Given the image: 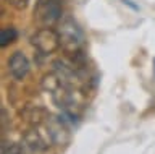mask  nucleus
<instances>
[{
	"mask_svg": "<svg viewBox=\"0 0 155 154\" xmlns=\"http://www.w3.org/2000/svg\"><path fill=\"white\" fill-rule=\"evenodd\" d=\"M18 39V31L13 26H7L0 31V47H7Z\"/></svg>",
	"mask_w": 155,
	"mask_h": 154,
	"instance_id": "nucleus-7",
	"label": "nucleus"
},
{
	"mask_svg": "<svg viewBox=\"0 0 155 154\" xmlns=\"http://www.w3.org/2000/svg\"><path fill=\"white\" fill-rule=\"evenodd\" d=\"M61 0H37L34 16H36L39 25L53 28L61 21Z\"/></svg>",
	"mask_w": 155,
	"mask_h": 154,
	"instance_id": "nucleus-3",
	"label": "nucleus"
},
{
	"mask_svg": "<svg viewBox=\"0 0 155 154\" xmlns=\"http://www.w3.org/2000/svg\"><path fill=\"white\" fill-rule=\"evenodd\" d=\"M58 34H60V42L61 49L65 50L68 55H76L82 54L86 47V36L81 26L73 20V18L66 16L58 23Z\"/></svg>",
	"mask_w": 155,
	"mask_h": 154,
	"instance_id": "nucleus-1",
	"label": "nucleus"
},
{
	"mask_svg": "<svg viewBox=\"0 0 155 154\" xmlns=\"http://www.w3.org/2000/svg\"><path fill=\"white\" fill-rule=\"evenodd\" d=\"M24 154H53V141L42 123H36L23 136Z\"/></svg>",
	"mask_w": 155,
	"mask_h": 154,
	"instance_id": "nucleus-2",
	"label": "nucleus"
},
{
	"mask_svg": "<svg viewBox=\"0 0 155 154\" xmlns=\"http://www.w3.org/2000/svg\"><path fill=\"white\" fill-rule=\"evenodd\" d=\"M44 127H45L47 133L50 135L52 141L55 146H66L68 143H70V128H68V120L65 118V115H58V117H55V115H50L47 114L45 118L42 120Z\"/></svg>",
	"mask_w": 155,
	"mask_h": 154,
	"instance_id": "nucleus-4",
	"label": "nucleus"
},
{
	"mask_svg": "<svg viewBox=\"0 0 155 154\" xmlns=\"http://www.w3.org/2000/svg\"><path fill=\"white\" fill-rule=\"evenodd\" d=\"M8 71L15 80L21 81L29 73V60L23 52H15L8 59Z\"/></svg>",
	"mask_w": 155,
	"mask_h": 154,
	"instance_id": "nucleus-6",
	"label": "nucleus"
},
{
	"mask_svg": "<svg viewBox=\"0 0 155 154\" xmlns=\"http://www.w3.org/2000/svg\"><path fill=\"white\" fill-rule=\"evenodd\" d=\"M2 154H24V149L21 144L3 141L2 143Z\"/></svg>",
	"mask_w": 155,
	"mask_h": 154,
	"instance_id": "nucleus-8",
	"label": "nucleus"
},
{
	"mask_svg": "<svg viewBox=\"0 0 155 154\" xmlns=\"http://www.w3.org/2000/svg\"><path fill=\"white\" fill-rule=\"evenodd\" d=\"M31 42L41 55L55 54L61 47L58 31L53 29V28H48V26H42L39 31H36V34L31 37Z\"/></svg>",
	"mask_w": 155,
	"mask_h": 154,
	"instance_id": "nucleus-5",
	"label": "nucleus"
},
{
	"mask_svg": "<svg viewBox=\"0 0 155 154\" xmlns=\"http://www.w3.org/2000/svg\"><path fill=\"white\" fill-rule=\"evenodd\" d=\"M10 7L16 8V10H24L29 5V0H5Z\"/></svg>",
	"mask_w": 155,
	"mask_h": 154,
	"instance_id": "nucleus-9",
	"label": "nucleus"
}]
</instances>
